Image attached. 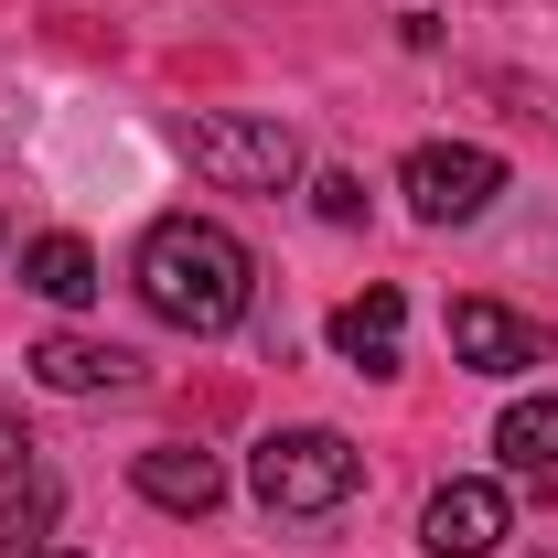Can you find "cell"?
I'll use <instances>...</instances> for the list:
<instances>
[{
  "instance_id": "1",
  "label": "cell",
  "mask_w": 558,
  "mask_h": 558,
  "mask_svg": "<svg viewBox=\"0 0 558 558\" xmlns=\"http://www.w3.org/2000/svg\"><path fill=\"white\" fill-rule=\"evenodd\" d=\"M140 301L172 323V333H236L247 301H258V258L215 226V215H161L140 236Z\"/></svg>"
},
{
  "instance_id": "2",
  "label": "cell",
  "mask_w": 558,
  "mask_h": 558,
  "mask_svg": "<svg viewBox=\"0 0 558 558\" xmlns=\"http://www.w3.org/2000/svg\"><path fill=\"white\" fill-rule=\"evenodd\" d=\"M354 484H365V451H354L344 429H269L258 451H247V494L269 505V515H333V505H354Z\"/></svg>"
},
{
  "instance_id": "3",
  "label": "cell",
  "mask_w": 558,
  "mask_h": 558,
  "mask_svg": "<svg viewBox=\"0 0 558 558\" xmlns=\"http://www.w3.org/2000/svg\"><path fill=\"white\" fill-rule=\"evenodd\" d=\"M183 150L215 194H290L301 183V130L279 108H205V119H183Z\"/></svg>"
},
{
  "instance_id": "4",
  "label": "cell",
  "mask_w": 558,
  "mask_h": 558,
  "mask_svg": "<svg viewBox=\"0 0 558 558\" xmlns=\"http://www.w3.org/2000/svg\"><path fill=\"white\" fill-rule=\"evenodd\" d=\"M398 194H409L418 226H473V215L505 194V161L473 150V140H418L409 161H398Z\"/></svg>"
},
{
  "instance_id": "5",
  "label": "cell",
  "mask_w": 558,
  "mask_h": 558,
  "mask_svg": "<svg viewBox=\"0 0 558 558\" xmlns=\"http://www.w3.org/2000/svg\"><path fill=\"white\" fill-rule=\"evenodd\" d=\"M505 537H515L505 484H473V473H462V484H440L429 505H418V548L429 558H494Z\"/></svg>"
},
{
  "instance_id": "6",
  "label": "cell",
  "mask_w": 558,
  "mask_h": 558,
  "mask_svg": "<svg viewBox=\"0 0 558 558\" xmlns=\"http://www.w3.org/2000/svg\"><path fill=\"white\" fill-rule=\"evenodd\" d=\"M451 354L473 365V376H526L548 333L526 323V312H505V301H451Z\"/></svg>"
},
{
  "instance_id": "7",
  "label": "cell",
  "mask_w": 558,
  "mask_h": 558,
  "mask_svg": "<svg viewBox=\"0 0 558 558\" xmlns=\"http://www.w3.org/2000/svg\"><path fill=\"white\" fill-rule=\"evenodd\" d=\"M130 484L150 494L161 515H215V505H226V462L194 451V440H150V451L130 462Z\"/></svg>"
},
{
  "instance_id": "8",
  "label": "cell",
  "mask_w": 558,
  "mask_h": 558,
  "mask_svg": "<svg viewBox=\"0 0 558 558\" xmlns=\"http://www.w3.org/2000/svg\"><path fill=\"white\" fill-rule=\"evenodd\" d=\"M54 515H65V484L33 451L0 462V558H54Z\"/></svg>"
},
{
  "instance_id": "9",
  "label": "cell",
  "mask_w": 558,
  "mask_h": 558,
  "mask_svg": "<svg viewBox=\"0 0 558 558\" xmlns=\"http://www.w3.org/2000/svg\"><path fill=\"white\" fill-rule=\"evenodd\" d=\"M33 376H44L54 398H119V387L140 376V354L86 344V333H44V344H33Z\"/></svg>"
},
{
  "instance_id": "10",
  "label": "cell",
  "mask_w": 558,
  "mask_h": 558,
  "mask_svg": "<svg viewBox=\"0 0 558 558\" xmlns=\"http://www.w3.org/2000/svg\"><path fill=\"white\" fill-rule=\"evenodd\" d=\"M398 333H409V301L398 290H365L333 312V354H344L354 376H398Z\"/></svg>"
},
{
  "instance_id": "11",
  "label": "cell",
  "mask_w": 558,
  "mask_h": 558,
  "mask_svg": "<svg viewBox=\"0 0 558 558\" xmlns=\"http://www.w3.org/2000/svg\"><path fill=\"white\" fill-rule=\"evenodd\" d=\"M22 290H44L54 312H86V301H97V247L65 236V226H54V236H33V247H22Z\"/></svg>"
},
{
  "instance_id": "12",
  "label": "cell",
  "mask_w": 558,
  "mask_h": 558,
  "mask_svg": "<svg viewBox=\"0 0 558 558\" xmlns=\"http://www.w3.org/2000/svg\"><path fill=\"white\" fill-rule=\"evenodd\" d=\"M494 451L515 473H558V398H515V409L494 418Z\"/></svg>"
},
{
  "instance_id": "13",
  "label": "cell",
  "mask_w": 558,
  "mask_h": 558,
  "mask_svg": "<svg viewBox=\"0 0 558 558\" xmlns=\"http://www.w3.org/2000/svg\"><path fill=\"white\" fill-rule=\"evenodd\" d=\"M312 205L333 215V226H365V183H354V172H323V183H312Z\"/></svg>"
}]
</instances>
